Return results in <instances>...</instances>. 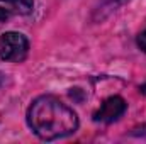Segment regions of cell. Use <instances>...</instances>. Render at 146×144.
<instances>
[{"mask_svg":"<svg viewBox=\"0 0 146 144\" xmlns=\"http://www.w3.org/2000/svg\"><path fill=\"white\" fill-rule=\"evenodd\" d=\"M29 53V41L21 32H5L0 37V58L10 63H21Z\"/></svg>","mask_w":146,"mask_h":144,"instance_id":"cell-2","label":"cell"},{"mask_svg":"<svg viewBox=\"0 0 146 144\" xmlns=\"http://www.w3.org/2000/svg\"><path fill=\"white\" fill-rule=\"evenodd\" d=\"M27 124L37 137L53 141L78 129V115L72 107L53 95H41L27 110Z\"/></svg>","mask_w":146,"mask_h":144,"instance_id":"cell-1","label":"cell"},{"mask_svg":"<svg viewBox=\"0 0 146 144\" xmlns=\"http://www.w3.org/2000/svg\"><path fill=\"white\" fill-rule=\"evenodd\" d=\"M139 131H141V132H138V134H141V136H146V126L143 127V129H139Z\"/></svg>","mask_w":146,"mask_h":144,"instance_id":"cell-6","label":"cell"},{"mask_svg":"<svg viewBox=\"0 0 146 144\" xmlns=\"http://www.w3.org/2000/svg\"><path fill=\"white\" fill-rule=\"evenodd\" d=\"M0 7L7 9L10 14H29L34 7V0H0Z\"/></svg>","mask_w":146,"mask_h":144,"instance_id":"cell-4","label":"cell"},{"mask_svg":"<svg viewBox=\"0 0 146 144\" xmlns=\"http://www.w3.org/2000/svg\"><path fill=\"white\" fill-rule=\"evenodd\" d=\"M138 46L146 53V31H143V32L138 36Z\"/></svg>","mask_w":146,"mask_h":144,"instance_id":"cell-5","label":"cell"},{"mask_svg":"<svg viewBox=\"0 0 146 144\" xmlns=\"http://www.w3.org/2000/svg\"><path fill=\"white\" fill-rule=\"evenodd\" d=\"M127 108V104L124 102L122 97H109L107 100H104V104L94 114V120L95 122H104V124H110L114 120H117Z\"/></svg>","mask_w":146,"mask_h":144,"instance_id":"cell-3","label":"cell"}]
</instances>
